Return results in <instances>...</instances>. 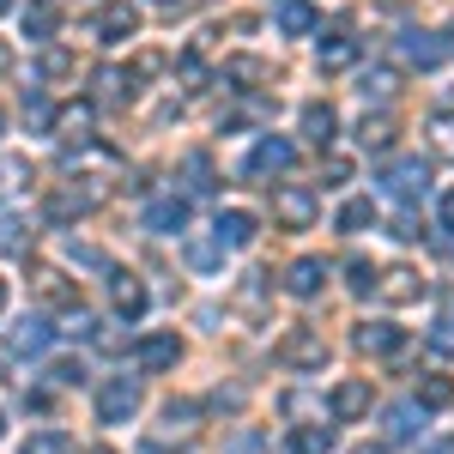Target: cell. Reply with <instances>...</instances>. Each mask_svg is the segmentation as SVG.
<instances>
[{
	"label": "cell",
	"mask_w": 454,
	"mask_h": 454,
	"mask_svg": "<svg viewBox=\"0 0 454 454\" xmlns=\"http://www.w3.org/2000/svg\"><path fill=\"white\" fill-rule=\"evenodd\" d=\"M254 237H261V218H254V212H243V207L218 212V224H212V243H218V248H248Z\"/></svg>",
	"instance_id": "obj_11"
},
{
	"label": "cell",
	"mask_w": 454,
	"mask_h": 454,
	"mask_svg": "<svg viewBox=\"0 0 454 454\" xmlns=\"http://www.w3.org/2000/svg\"><path fill=\"white\" fill-rule=\"evenodd\" d=\"M370 218H376V207H370V200H346V207H340V231H346V237H357Z\"/></svg>",
	"instance_id": "obj_39"
},
{
	"label": "cell",
	"mask_w": 454,
	"mask_h": 454,
	"mask_svg": "<svg viewBox=\"0 0 454 454\" xmlns=\"http://www.w3.org/2000/svg\"><path fill=\"white\" fill-rule=\"evenodd\" d=\"M327 412H333V424H357L364 412H370V382H364V376L333 382V394H327Z\"/></svg>",
	"instance_id": "obj_9"
},
{
	"label": "cell",
	"mask_w": 454,
	"mask_h": 454,
	"mask_svg": "<svg viewBox=\"0 0 454 454\" xmlns=\"http://www.w3.org/2000/svg\"><path fill=\"white\" fill-rule=\"evenodd\" d=\"M237 303H243L248 315H261V303H267V273H243V285H237Z\"/></svg>",
	"instance_id": "obj_36"
},
{
	"label": "cell",
	"mask_w": 454,
	"mask_h": 454,
	"mask_svg": "<svg viewBox=\"0 0 454 454\" xmlns=\"http://www.w3.org/2000/svg\"><path fill=\"white\" fill-rule=\"evenodd\" d=\"M291 164H297V145L279 140V134H267V140H254V152H248L243 176H248V182H261V176H285Z\"/></svg>",
	"instance_id": "obj_7"
},
{
	"label": "cell",
	"mask_w": 454,
	"mask_h": 454,
	"mask_svg": "<svg viewBox=\"0 0 454 454\" xmlns=\"http://www.w3.org/2000/svg\"><path fill=\"white\" fill-rule=\"evenodd\" d=\"M279 31L285 36H309L315 31V6L309 0H285L279 6Z\"/></svg>",
	"instance_id": "obj_30"
},
{
	"label": "cell",
	"mask_w": 454,
	"mask_h": 454,
	"mask_svg": "<svg viewBox=\"0 0 454 454\" xmlns=\"http://www.w3.org/2000/svg\"><path fill=\"white\" fill-rule=\"evenodd\" d=\"M55 25H61V6H55V0H25V36H31V43H49Z\"/></svg>",
	"instance_id": "obj_22"
},
{
	"label": "cell",
	"mask_w": 454,
	"mask_h": 454,
	"mask_svg": "<svg viewBox=\"0 0 454 454\" xmlns=\"http://www.w3.org/2000/svg\"><path fill=\"white\" fill-rule=\"evenodd\" d=\"M55 333H91V315H85V309H67V321H61Z\"/></svg>",
	"instance_id": "obj_45"
},
{
	"label": "cell",
	"mask_w": 454,
	"mask_h": 454,
	"mask_svg": "<svg viewBox=\"0 0 454 454\" xmlns=\"http://www.w3.org/2000/svg\"><path fill=\"white\" fill-rule=\"evenodd\" d=\"M36 73H43V79H67V73H73V55H67V49H55V43H49V49L36 55Z\"/></svg>",
	"instance_id": "obj_38"
},
{
	"label": "cell",
	"mask_w": 454,
	"mask_h": 454,
	"mask_svg": "<svg viewBox=\"0 0 454 454\" xmlns=\"http://www.w3.org/2000/svg\"><path fill=\"white\" fill-rule=\"evenodd\" d=\"M31 285H36V297H43V303H55V309H61V303H73V297H79V291H73V285L61 279V273H55V267H36V273H31Z\"/></svg>",
	"instance_id": "obj_26"
},
{
	"label": "cell",
	"mask_w": 454,
	"mask_h": 454,
	"mask_svg": "<svg viewBox=\"0 0 454 454\" xmlns=\"http://www.w3.org/2000/svg\"><path fill=\"white\" fill-rule=\"evenodd\" d=\"M182 176H188V194H212V188H218L207 152H188V158H182Z\"/></svg>",
	"instance_id": "obj_29"
},
{
	"label": "cell",
	"mask_w": 454,
	"mask_h": 454,
	"mask_svg": "<svg viewBox=\"0 0 454 454\" xmlns=\"http://www.w3.org/2000/svg\"><path fill=\"white\" fill-rule=\"evenodd\" d=\"M98 98H104V104H128V98H134V73L98 67Z\"/></svg>",
	"instance_id": "obj_28"
},
{
	"label": "cell",
	"mask_w": 454,
	"mask_h": 454,
	"mask_svg": "<svg viewBox=\"0 0 454 454\" xmlns=\"http://www.w3.org/2000/svg\"><path fill=\"white\" fill-rule=\"evenodd\" d=\"M6 6H12V0H0V12H6Z\"/></svg>",
	"instance_id": "obj_54"
},
{
	"label": "cell",
	"mask_w": 454,
	"mask_h": 454,
	"mask_svg": "<svg viewBox=\"0 0 454 454\" xmlns=\"http://www.w3.org/2000/svg\"><path fill=\"white\" fill-rule=\"evenodd\" d=\"M412 406H424V412H442V406H454V376H424Z\"/></svg>",
	"instance_id": "obj_27"
},
{
	"label": "cell",
	"mask_w": 454,
	"mask_h": 454,
	"mask_svg": "<svg viewBox=\"0 0 454 454\" xmlns=\"http://www.w3.org/2000/svg\"><path fill=\"white\" fill-rule=\"evenodd\" d=\"M357 91H364V104H394L400 73H394V67H364V73H357Z\"/></svg>",
	"instance_id": "obj_21"
},
{
	"label": "cell",
	"mask_w": 454,
	"mask_h": 454,
	"mask_svg": "<svg viewBox=\"0 0 454 454\" xmlns=\"http://www.w3.org/2000/svg\"><path fill=\"white\" fill-rule=\"evenodd\" d=\"M424 340H430V351H442V357H454V303H449L442 315H436V327H430Z\"/></svg>",
	"instance_id": "obj_37"
},
{
	"label": "cell",
	"mask_w": 454,
	"mask_h": 454,
	"mask_svg": "<svg viewBox=\"0 0 454 454\" xmlns=\"http://www.w3.org/2000/svg\"><path fill=\"white\" fill-rule=\"evenodd\" d=\"M382 188L400 200V207H419L424 194H430V164L424 158H394L382 170Z\"/></svg>",
	"instance_id": "obj_3"
},
{
	"label": "cell",
	"mask_w": 454,
	"mask_h": 454,
	"mask_svg": "<svg viewBox=\"0 0 454 454\" xmlns=\"http://www.w3.org/2000/svg\"><path fill=\"white\" fill-rule=\"evenodd\" d=\"M194 436H200V406H194V400H170L164 419H158V430H152L145 442L164 454V449H188Z\"/></svg>",
	"instance_id": "obj_1"
},
{
	"label": "cell",
	"mask_w": 454,
	"mask_h": 454,
	"mask_svg": "<svg viewBox=\"0 0 454 454\" xmlns=\"http://www.w3.org/2000/svg\"><path fill=\"white\" fill-rule=\"evenodd\" d=\"M0 309H6V285H0Z\"/></svg>",
	"instance_id": "obj_52"
},
{
	"label": "cell",
	"mask_w": 454,
	"mask_h": 454,
	"mask_svg": "<svg viewBox=\"0 0 454 454\" xmlns=\"http://www.w3.org/2000/svg\"><path fill=\"white\" fill-rule=\"evenodd\" d=\"M98 454H104V449H98Z\"/></svg>",
	"instance_id": "obj_56"
},
{
	"label": "cell",
	"mask_w": 454,
	"mask_h": 454,
	"mask_svg": "<svg viewBox=\"0 0 454 454\" xmlns=\"http://www.w3.org/2000/svg\"><path fill=\"white\" fill-rule=\"evenodd\" d=\"M436 248H442V254L454 261V231H442V237H436Z\"/></svg>",
	"instance_id": "obj_48"
},
{
	"label": "cell",
	"mask_w": 454,
	"mask_h": 454,
	"mask_svg": "<svg viewBox=\"0 0 454 454\" xmlns=\"http://www.w3.org/2000/svg\"><path fill=\"white\" fill-rule=\"evenodd\" d=\"M67 254L79 261V267H109V261H104V254H98L91 243H67Z\"/></svg>",
	"instance_id": "obj_44"
},
{
	"label": "cell",
	"mask_w": 454,
	"mask_h": 454,
	"mask_svg": "<svg viewBox=\"0 0 454 454\" xmlns=\"http://www.w3.org/2000/svg\"><path fill=\"white\" fill-rule=\"evenodd\" d=\"M49 346H55V327H49L43 315H25V321L6 333V351H12V357H43Z\"/></svg>",
	"instance_id": "obj_12"
},
{
	"label": "cell",
	"mask_w": 454,
	"mask_h": 454,
	"mask_svg": "<svg viewBox=\"0 0 454 454\" xmlns=\"http://www.w3.org/2000/svg\"><path fill=\"white\" fill-rule=\"evenodd\" d=\"M134 31H140V6H134V0H109L104 12L91 19V36H98V43H128Z\"/></svg>",
	"instance_id": "obj_8"
},
{
	"label": "cell",
	"mask_w": 454,
	"mask_h": 454,
	"mask_svg": "<svg viewBox=\"0 0 454 454\" xmlns=\"http://www.w3.org/2000/svg\"><path fill=\"white\" fill-rule=\"evenodd\" d=\"M321 176H327L321 188H333V182H351V164H346V158H321Z\"/></svg>",
	"instance_id": "obj_42"
},
{
	"label": "cell",
	"mask_w": 454,
	"mask_h": 454,
	"mask_svg": "<svg viewBox=\"0 0 454 454\" xmlns=\"http://www.w3.org/2000/svg\"><path fill=\"white\" fill-rule=\"evenodd\" d=\"M376 297H382V303H419L424 279L412 267H387V273H376Z\"/></svg>",
	"instance_id": "obj_14"
},
{
	"label": "cell",
	"mask_w": 454,
	"mask_h": 454,
	"mask_svg": "<svg viewBox=\"0 0 454 454\" xmlns=\"http://www.w3.org/2000/svg\"><path fill=\"white\" fill-rule=\"evenodd\" d=\"M19 454H73V436L67 430H31Z\"/></svg>",
	"instance_id": "obj_33"
},
{
	"label": "cell",
	"mask_w": 454,
	"mask_h": 454,
	"mask_svg": "<svg viewBox=\"0 0 454 454\" xmlns=\"http://www.w3.org/2000/svg\"><path fill=\"white\" fill-rule=\"evenodd\" d=\"M188 261H194L200 273H212V267L224 261V248H218V243H188Z\"/></svg>",
	"instance_id": "obj_41"
},
{
	"label": "cell",
	"mask_w": 454,
	"mask_h": 454,
	"mask_svg": "<svg viewBox=\"0 0 454 454\" xmlns=\"http://www.w3.org/2000/svg\"><path fill=\"white\" fill-rule=\"evenodd\" d=\"M333 442H340L333 424H297L291 430V454H333Z\"/></svg>",
	"instance_id": "obj_23"
},
{
	"label": "cell",
	"mask_w": 454,
	"mask_h": 454,
	"mask_svg": "<svg viewBox=\"0 0 454 454\" xmlns=\"http://www.w3.org/2000/svg\"><path fill=\"white\" fill-rule=\"evenodd\" d=\"M25 128H43V134L55 128V104L43 91H25Z\"/></svg>",
	"instance_id": "obj_34"
},
{
	"label": "cell",
	"mask_w": 454,
	"mask_h": 454,
	"mask_svg": "<svg viewBox=\"0 0 454 454\" xmlns=\"http://www.w3.org/2000/svg\"><path fill=\"white\" fill-rule=\"evenodd\" d=\"M357 454H387V449H357Z\"/></svg>",
	"instance_id": "obj_51"
},
{
	"label": "cell",
	"mask_w": 454,
	"mask_h": 454,
	"mask_svg": "<svg viewBox=\"0 0 454 454\" xmlns=\"http://www.w3.org/2000/svg\"><path fill=\"white\" fill-rule=\"evenodd\" d=\"M436 454H454V436H449V442H442V449H436Z\"/></svg>",
	"instance_id": "obj_49"
},
{
	"label": "cell",
	"mask_w": 454,
	"mask_h": 454,
	"mask_svg": "<svg viewBox=\"0 0 454 454\" xmlns=\"http://www.w3.org/2000/svg\"><path fill=\"white\" fill-rule=\"evenodd\" d=\"M424 436V406H412V400H400V406H387V442H419Z\"/></svg>",
	"instance_id": "obj_18"
},
{
	"label": "cell",
	"mask_w": 454,
	"mask_h": 454,
	"mask_svg": "<svg viewBox=\"0 0 454 454\" xmlns=\"http://www.w3.org/2000/svg\"><path fill=\"white\" fill-rule=\"evenodd\" d=\"M442 231H454V188L442 194Z\"/></svg>",
	"instance_id": "obj_47"
},
{
	"label": "cell",
	"mask_w": 454,
	"mask_h": 454,
	"mask_svg": "<svg viewBox=\"0 0 454 454\" xmlns=\"http://www.w3.org/2000/svg\"><path fill=\"white\" fill-rule=\"evenodd\" d=\"M394 134H400L394 109H376V115H364V121H357V145H364V152H387Z\"/></svg>",
	"instance_id": "obj_19"
},
{
	"label": "cell",
	"mask_w": 454,
	"mask_h": 454,
	"mask_svg": "<svg viewBox=\"0 0 454 454\" xmlns=\"http://www.w3.org/2000/svg\"><path fill=\"white\" fill-rule=\"evenodd\" d=\"M394 55H400V67L430 73V67L449 61V43H442L436 31H400V36H394Z\"/></svg>",
	"instance_id": "obj_5"
},
{
	"label": "cell",
	"mask_w": 454,
	"mask_h": 454,
	"mask_svg": "<svg viewBox=\"0 0 454 454\" xmlns=\"http://www.w3.org/2000/svg\"><path fill=\"white\" fill-rule=\"evenodd\" d=\"M0 430H6V419H0Z\"/></svg>",
	"instance_id": "obj_55"
},
{
	"label": "cell",
	"mask_w": 454,
	"mask_h": 454,
	"mask_svg": "<svg viewBox=\"0 0 454 454\" xmlns=\"http://www.w3.org/2000/svg\"><path fill=\"white\" fill-rule=\"evenodd\" d=\"M218 79H224V85H237V91H254V79H267V67H261V61H248V55H237V61H224Z\"/></svg>",
	"instance_id": "obj_31"
},
{
	"label": "cell",
	"mask_w": 454,
	"mask_h": 454,
	"mask_svg": "<svg viewBox=\"0 0 454 454\" xmlns=\"http://www.w3.org/2000/svg\"><path fill=\"white\" fill-rule=\"evenodd\" d=\"M6 61H12V55H6V49H0V73H6Z\"/></svg>",
	"instance_id": "obj_50"
},
{
	"label": "cell",
	"mask_w": 454,
	"mask_h": 454,
	"mask_svg": "<svg viewBox=\"0 0 454 454\" xmlns=\"http://www.w3.org/2000/svg\"><path fill=\"white\" fill-rule=\"evenodd\" d=\"M49 134H61V140H79V145H85V134H91V104L55 109V128H49Z\"/></svg>",
	"instance_id": "obj_25"
},
{
	"label": "cell",
	"mask_w": 454,
	"mask_h": 454,
	"mask_svg": "<svg viewBox=\"0 0 454 454\" xmlns=\"http://www.w3.org/2000/svg\"><path fill=\"white\" fill-rule=\"evenodd\" d=\"M315 61H321V73H340L357 61V36L351 31H333V36H321V49H315Z\"/></svg>",
	"instance_id": "obj_20"
},
{
	"label": "cell",
	"mask_w": 454,
	"mask_h": 454,
	"mask_svg": "<svg viewBox=\"0 0 454 454\" xmlns=\"http://www.w3.org/2000/svg\"><path fill=\"white\" fill-rule=\"evenodd\" d=\"M31 243H36V231L25 218H0V254H25Z\"/></svg>",
	"instance_id": "obj_32"
},
{
	"label": "cell",
	"mask_w": 454,
	"mask_h": 454,
	"mask_svg": "<svg viewBox=\"0 0 454 454\" xmlns=\"http://www.w3.org/2000/svg\"><path fill=\"white\" fill-rule=\"evenodd\" d=\"M109 297H115V315H121V321H140L145 303H152V297H145V285L128 279V273H109Z\"/></svg>",
	"instance_id": "obj_17"
},
{
	"label": "cell",
	"mask_w": 454,
	"mask_h": 454,
	"mask_svg": "<svg viewBox=\"0 0 454 454\" xmlns=\"http://www.w3.org/2000/svg\"><path fill=\"white\" fill-rule=\"evenodd\" d=\"M273 357H279L285 370H321V364H327V340H321L315 327H291L279 346H273Z\"/></svg>",
	"instance_id": "obj_4"
},
{
	"label": "cell",
	"mask_w": 454,
	"mask_h": 454,
	"mask_svg": "<svg viewBox=\"0 0 454 454\" xmlns=\"http://www.w3.org/2000/svg\"><path fill=\"white\" fill-rule=\"evenodd\" d=\"M207 406H212V412H237V406H243V387H218Z\"/></svg>",
	"instance_id": "obj_43"
},
{
	"label": "cell",
	"mask_w": 454,
	"mask_h": 454,
	"mask_svg": "<svg viewBox=\"0 0 454 454\" xmlns=\"http://www.w3.org/2000/svg\"><path fill=\"white\" fill-rule=\"evenodd\" d=\"M134 364H140L145 376H158V370H176V364H182V340H176V333H145L140 346H134Z\"/></svg>",
	"instance_id": "obj_10"
},
{
	"label": "cell",
	"mask_w": 454,
	"mask_h": 454,
	"mask_svg": "<svg viewBox=\"0 0 454 454\" xmlns=\"http://www.w3.org/2000/svg\"><path fill=\"white\" fill-rule=\"evenodd\" d=\"M49 376H55V382H61V387H73V382H79V376H85V370H79V364H55Z\"/></svg>",
	"instance_id": "obj_46"
},
{
	"label": "cell",
	"mask_w": 454,
	"mask_h": 454,
	"mask_svg": "<svg viewBox=\"0 0 454 454\" xmlns=\"http://www.w3.org/2000/svg\"><path fill=\"white\" fill-rule=\"evenodd\" d=\"M357 351H370V357H400V351H406V333H400L394 321H364V327H357Z\"/></svg>",
	"instance_id": "obj_13"
},
{
	"label": "cell",
	"mask_w": 454,
	"mask_h": 454,
	"mask_svg": "<svg viewBox=\"0 0 454 454\" xmlns=\"http://www.w3.org/2000/svg\"><path fill=\"white\" fill-rule=\"evenodd\" d=\"M346 285L357 297H370V291H376V267H370V261H346Z\"/></svg>",
	"instance_id": "obj_40"
},
{
	"label": "cell",
	"mask_w": 454,
	"mask_h": 454,
	"mask_svg": "<svg viewBox=\"0 0 454 454\" xmlns=\"http://www.w3.org/2000/svg\"><path fill=\"white\" fill-rule=\"evenodd\" d=\"M158 6H182V0H158Z\"/></svg>",
	"instance_id": "obj_53"
},
{
	"label": "cell",
	"mask_w": 454,
	"mask_h": 454,
	"mask_svg": "<svg viewBox=\"0 0 454 454\" xmlns=\"http://www.w3.org/2000/svg\"><path fill=\"white\" fill-rule=\"evenodd\" d=\"M430 152H436V158H454V115L449 109L430 115Z\"/></svg>",
	"instance_id": "obj_35"
},
{
	"label": "cell",
	"mask_w": 454,
	"mask_h": 454,
	"mask_svg": "<svg viewBox=\"0 0 454 454\" xmlns=\"http://www.w3.org/2000/svg\"><path fill=\"white\" fill-rule=\"evenodd\" d=\"M140 382H134V376H109L104 387H98V419L104 424H128L134 419V412H140Z\"/></svg>",
	"instance_id": "obj_6"
},
{
	"label": "cell",
	"mask_w": 454,
	"mask_h": 454,
	"mask_svg": "<svg viewBox=\"0 0 454 454\" xmlns=\"http://www.w3.org/2000/svg\"><path fill=\"white\" fill-rule=\"evenodd\" d=\"M273 218H279L285 231H309L315 218H321V194H315L309 182H285L279 194H273Z\"/></svg>",
	"instance_id": "obj_2"
},
{
	"label": "cell",
	"mask_w": 454,
	"mask_h": 454,
	"mask_svg": "<svg viewBox=\"0 0 454 454\" xmlns=\"http://www.w3.org/2000/svg\"><path fill=\"white\" fill-rule=\"evenodd\" d=\"M145 231H152V237H182V231H188V200H152V207H145Z\"/></svg>",
	"instance_id": "obj_15"
},
{
	"label": "cell",
	"mask_w": 454,
	"mask_h": 454,
	"mask_svg": "<svg viewBox=\"0 0 454 454\" xmlns=\"http://www.w3.org/2000/svg\"><path fill=\"white\" fill-rule=\"evenodd\" d=\"M321 285H327V261H315V254H303V261H291V273H285V291L291 297H321Z\"/></svg>",
	"instance_id": "obj_16"
},
{
	"label": "cell",
	"mask_w": 454,
	"mask_h": 454,
	"mask_svg": "<svg viewBox=\"0 0 454 454\" xmlns=\"http://www.w3.org/2000/svg\"><path fill=\"white\" fill-rule=\"evenodd\" d=\"M303 134H309V145H333V134H340L333 104H303Z\"/></svg>",
	"instance_id": "obj_24"
}]
</instances>
